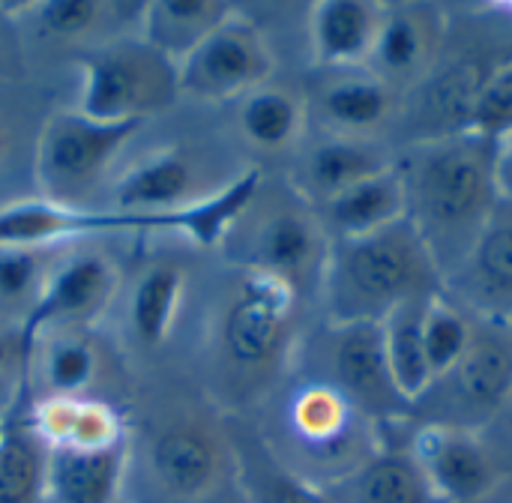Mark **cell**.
Segmentation results:
<instances>
[{"label":"cell","instance_id":"obj_33","mask_svg":"<svg viewBox=\"0 0 512 503\" xmlns=\"http://www.w3.org/2000/svg\"><path fill=\"white\" fill-rule=\"evenodd\" d=\"M474 333V318L468 312H462L456 303H450L444 294H435L426 303V315H423V354H426V366H429V381L435 375H441L444 369H450L462 351L468 348Z\"/></svg>","mask_w":512,"mask_h":503},{"label":"cell","instance_id":"obj_16","mask_svg":"<svg viewBox=\"0 0 512 503\" xmlns=\"http://www.w3.org/2000/svg\"><path fill=\"white\" fill-rule=\"evenodd\" d=\"M447 30V3L384 0L381 27L366 69L396 93H408L432 66Z\"/></svg>","mask_w":512,"mask_h":503},{"label":"cell","instance_id":"obj_22","mask_svg":"<svg viewBox=\"0 0 512 503\" xmlns=\"http://www.w3.org/2000/svg\"><path fill=\"white\" fill-rule=\"evenodd\" d=\"M195 189H198L195 162L180 150H162L132 165L114 183L108 210L153 219L198 201L201 195H195Z\"/></svg>","mask_w":512,"mask_h":503},{"label":"cell","instance_id":"obj_24","mask_svg":"<svg viewBox=\"0 0 512 503\" xmlns=\"http://www.w3.org/2000/svg\"><path fill=\"white\" fill-rule=\"evenodd\" d=\"M237 129L243 141L264 156H291L309 135L303 87L264 84L237 99Z\"/></svg>","mask_w":512,"mask_h":503},{"label":"cell","instance_id":"obj_42","mask_svg":"<svg viewBox=\"0 0 512 503\" xmlns=\"http://www.w3.org/2000/svg\"><path fill=\"white\" fill-rule=\"evenodd\" d=\"M477 503H512V477H507L492 495H486L483 501H477Z\"/></svg>","mask_w":512,"mask_h":503},{"label":"cell","instance_id":"obj_34","mask_svg":"<svg viewBox=\"0 0 512 503\" xmlns=\"http://www.w3.org/2000/svg\"><path fill=\"white\" fill-rule=\"evenodd\" d=\"M99 369V354L84 336L60 333L45 345L39 378L48 396H81Z\"/></svg>","mask_w":512,"mask_h":503},{"label":"cell","instance_id":"obj_35","mask_svg":"<svg viewBox=\"0 0 512 503\" xmlns=\"http://www.w3.org/2000/svg\"><path fill=\"white\" fill-rule=\"evenodd\" d=\"M21 12H27L42 33L60 36V39H69V36L75 39V36L96 30L102 21H111L114 3H105V0H39V3L21 6Z\"/></svg>","mask_w":512,"mask_h":503},{"label":"cell","instance_id":"obj_46","mask_svg":"<svg viewBox=\"0 0 512 503\" xmlns=\"http://www.w3.org/2000/svg\"><path fill=\"white\" fill-rule=\"evenodd\" d=\"M45 503H48V501H45Z\"/></svg>","mask_w":512,"mask_h":503},{"label":"cell","instance_id":"obj_18","mask_svg":"<svg viewBox=\"0 0 512 503\" xmlns=\"http://www.w3.org/2000/svg\"><path fill=\"white\" fill-rule=\"evenodd\" d=\"M396 165V147L387 141H363L309 129L291 159L288 183L318 210L339 192Z\"/></svg>","mask_w":512,"mask_h":503},{"label":"cell","instance_id":"obj_1","mask_svg":"<svg viewBox=\"0 0 512 503\" xmlns=\"http://www.w3.org/2000/svg\"><path fill=\"white\" fill-rule=\"evenodd\" d=\"M405 222L447 276L501 204L495 141L477 132L408 144L396 153Z\"/></svg>","mask_w":512,"mask_h":503},{"label":"cell","instance_id":"obj_28","mask_svg":"<svg viewBox=\"0 0 512 503\" xmlns=\"http://www.w3.org/2000/svg\"><path fill=\"white\" fill-rule=\"evenodd\" d=\"M237 9L225 0H153L144 3L138 36L177 66Z\"/></svg>","mask_w":512,"mask_h":503},{"label":"cell","instance_id":"obj_39","mask_svg":"<svg viewBox=\"0 0 512 503\" xmlns=\"http://www.w3.org/2000/svg\"><path fill=\"white\" fill-rule=\"evenodd\" d=\"M495 177L504 201H512V132L495 141Z\"/></svg>","mask_w":512,"mask_h":503},{"label":"cell","instance_id":"obj_6","mask_svg":"<svg viewBox=\"0 0 512 503\" xmlns=\"http://www.w3.org/2000/svg\"><path fill=\"white\" fill-rule=\"evenodd\" d=\"M237 228H243V240L234 264L285 282L306 306L318 312L321 279L333 240L324 231L318 210L288 183V177L276 189H267L264 177Z\"/></svg>","mask_w":512,"mask_h":503},{"label":"cell","instance_id":"obj_37","mask_svg":"<svg viewBox=\"0 0 512 503\" xmlns=\"http://www.w3.org/2000/svg\"><path fill=\"white\" fill-rule=\"evenodd\" d=\"M471 132L486 135L492 141L512 132V60L492 78V84L480 96L471 117Z\"/></svg>","mask_w":512,"mask_h":503},{"label":"cell","instance_id":"obj_20","mask_svg":"<svg viewBox=\"0 0 512 503\" xmlns=\"http://www.w3.org/2000/svg\"><path fill=\"white\" fill-rule=\"evenodd\" d=\"M384 0H315L306 6L309 69L366 66L381 27Z\"/></svg>","mask_w":512,"mask_h":503},{"label":"cell","instance_id":"obj_17","mask_svg":"<svg viewBox=\"0 0 512 503\" xmlns=\"http://www.w3.org/2000/svg\"><path fill=\"white\" fill-rule=\"evenodd\" d=\"M411 450L444 503H477L507 477L477 432L408 423Z\"/></svg>","mask_w":512,"mask_h":503},{"label":"cell","instance_id":"obj_2","mask_svg":"<svg viewBox=\"0 0 512 503\" xmlns=\"http://www.w3.org/2000/svg\"><path fill=\"white\" fill-rule=\"evenodd\" d=\"M512 60V0L447 3V30L429 72L402 96L396 153L417 141L471 132V117Z\"/></svg>","mask_w":512,"mask_h":503},{"label":"cell","instance_id":"obj_29","mask_svg":"<svg viewBox=\"0 0 512 503\" xmlns=\"http://www.w3.org/2000/svg\"><path fill=\"white\" fill-rule=\"evenodd\" d=\"M186 291V273L174 261L150 264L132 288L129 297V327L144 348H159L168 342L174 321L180 315Z\"/></svg>","mask_w":512,"mask_h":503},{"label":"cell","instance_id":"obj_40","mask_svg":"<svg viewBox=\"0 0 512 503\" xmlns=\"http://www.w3.org/2000/svg\"><path fill=\"white\" fill-rule=\"evenodd\" d=\"M27 354H30V348L24 345L21 330H15V333H0V375H3L15 360H24Z\"/></svg>","mask_w":512,"mask_h":503},{"label":"cell","instance_id":"obj_44","mask_svg":"<svg viewBox=\"0 0 512 503\" xmlns=\"http://www.w3.org/2000/svg\"><path fill=\"white\" fill-rule=\"evenodd\" d=\"M3 423H6V420H0V435H3Z\"/></svg>","mask_w":512,"mask_h":503},{"label":"cell","instance_id":"obj_31","mask_svg":"<svg viewBox=\"0 0 512 503\" xmlns=\"http://www.w3.org/2000/svg\"><path fill=\"white\" fill-rule=\"evenodd\" d=\"M48 447L24 420H6L0 435V503H45Z\"/></svg>","mask_w":512,"mask_h":503},{"label":"cell","instance_id":"obj_12","mask_svg":"<svg viewBox=\"0 0 512 503\" xmlns=\"http://www.w3.org/2000/svg\"><path fill=\"white\" fill-rule=\"evenodd\" d=\"M303 96L309 129L393 144L402 93H396L372 69H309Z\"/></svg>","mask_w":512,"mask_h":503},{"label":"cell","instance_id":"obj_10","mask_svg":"<svg viewBox=\"0 0 512 503\" xmlns=\"http://www.w3.org/2000/svg\"><path fill=\"white\" fill-rule=\"evenodd\" d=\"M144 123H105L72 111L45 120L36 144V180L48 201L87 207L84 198L99 186L120 150Z\"/></svg>","mask_w":512,"mask_h":503},{"label":"cell","instance_id":"obj_26","mask_svg":"<svg viewBox=\"0 0 512 503\" xmlns=\"http://www.w3.org/2000/svg\"><path fill=\"white\" fill-rule=\"evenodd\" d=\"M261 183H264V171L258 165H249L240 174H234L225 186H219V192L201 195L198 201H192L174 213L153 216V231L183 234L186 240H192L195 246H204V249L222 246V243H228L231 231L252 207Z\"/></svg>","mask_w":512,"mask_h":503},{"label":"cell","instance_id":"obj_38","mask_svg":"<svg viewBox=\"0 0 512 503\" xmlns=\"http://www.w3.org/2000/svg\"><path fill=\"white\" fill-rule=\"evenodd\" d=\"M480 438L486 441L489 453L495 456L498 468L504 477H512V393L504 402L501 414L480 432Z\"/></svg>","mask_w":512,"mask_h":503},{"label":"cell","instance_id":"obj_15","mask_svg":"<svg viewBox=\"0 0 512 503\" xmlns=\"http://www.w3.org/2000/svg\"><path fill=\"white\" fill-rule=\"evenodd\" d=\"M117 288V270L114 264L99 252H78L48 270L45 285L36 297V303L27 309L21 321V339L33 351V345L63 327H78L96 321Z\"/></svg>","mask_w":512,"mask_h":503},{"label":"cell","instance_id":"obj_19","mask_svg":"<svg viewBox=\"0 0 512 503\" xmlns=\"http://www.w3.org/2000/svg\"><path fill=\"white\" fill-rule=\"evenodd\" d=\"M141 234L153 231V219L126 216L96 207H69L48 198L15 201L0 207V246L48 249L54 243L96 234Z\"/></svg>","mask_w":512,"mask_h":503},{"label":"cell","instance_id":"obj_7","mask_svg":"<svg viewBox=\"0 0 512 503\" xmlns=\"http://www.w3.org/2000/svg\"><path fill=\"white\" fill-rule=\"evenodd\" d=\"M291 366L333 384L384 429L408 423L411 417V399L396 384L381 324H330L315 318V324L306 327Z\"/></svg>","mask_w":512,"mask_h":503},{"label":"cell","instance_id":"obj_11","mask_svg":"<svg viewBox=\"0 0 512 503\" xmlns=\"http://www.w3.org/2000/svg\"><path fill=\"white\" fill-rule=\"evenodd\" d=\"M276 51L258 21L240 9L177 63V90L201 102H237L276 81Z\"/></svg>","mask_w":512,"mask_h":503},{"label":"cell","instance_id":"obj_41","mask_svg":"<svg viewBox=\"0 0 512 503\" xmlns=\"http://www.w3.org/2000/svg\"><path fill=\"white\" fill-rule=\"evenodd\" d=\"M198 503H249V498H246V492H243L237 474H231L225 483H219L207 498H201Z\"/></svg>","mask_w":512,"mask_h":503},{"label":"cell","instance_id":"obj_30","mask_svg":"<svg viewBox=\"0 0 512 503\" xmlns=\"http://www.w3.org/2000/svg\"><path fill=\"white\" fill-rule=\"evenodd\" d=\"M234 474L249 503H333L327 489L288 471L258 435L243 438L234 450Z\"/></svg>","mask_w":512,"mask_h":503},{"label":"cell","instance_id":"obj_45","mask_svg":"<svg viewBox=\"0 0 512 503\" xmlns=\"http://www.w3.org/2000/svg\"><path fill=\"white\" fill-rule=\"evenodd\" d=\"M507 327H510V333H512V321H510V324H507Z\"/></svg>","mask_w":512,"mask_h":503},{"label":"cell","instance_id":"obj_27","mask_svg":"<svg viewBox=\"0 0 512 503\" xmlns=\"http://www.w3.org/2000/svg\"><path fill=\"white\" fill-rule=\"evenodd\" d=\"M330 240H354L384 231L405 219V192L396 165L339 192L318 207Z\"/></svg>","mask_w":512,"mask_h":503},{"label":"cell","instance_id":"obj_43","mask_svg":"<svg viewBox=\"0 0 512 503\" xmlns=\"http://www.w3.org/2000/svg\"><path fill=\"white\" fill-rule=\"evenodd\" d=\"M6 150H9V132H6V126L0 123V159L6 156Z\"/></svg>","mask_w":512,"mask_h":503},{"label":"cell","instance_id":"obj_14","mask_svg":"<svg viewBox=\"0 0 512 503\" xmlns=\"http://www.w3.org/2000/svg\"><path fill=\"white\" fill-rule=\"evenodd\" d=\"M441 294L474 321H512V201L495 207L468 255L444 276Z\"/></svg>","mask_w":512,"mask_h":503},{"label":"cell","instance_id":"obj_23","mask_svg":"<svg viewBox=\"0 0 512 503\" xmlns=\"http://www.w3.org/2000/svg\"><path fill=\"white\" fill-rule=\"evenodd\" d=\"M27 423L48 450H111L129 444L120 414L87 396H45L27 411Z\"/></svg>","mask_w":512,"mask_h":503},{"label":"cell","instance_id":"obj_25","mask_svg":"<svg viewBox=\"0 0 512 503\" xmlns=\"http://www.w3.org/2000/svg\"><path fill=\"white\" fill-rule=\"evenodd\" d=\"M129 444L111 450H48L45 501L117 503L126 489Z\"/></svg>","mask_w":512,"mask_h":503},{"label":"cell","instance_id":"obj_3","mask_svg":"<svg viewBox=\"0 0 512 503\" xmlns=\"http://www.w3.org/2000/svg\"><path fill=\"white\" fill-rule=\"evenodd\" d=\"M384 432L333 384L291 366L273 390V429L258 438L288 471L333 489L378 453Z\"/></svg>","mask_w":512,"mask_h":503},{"label":"cell","instance_id":"obj_9","mask_svg":"<svg viewBox=\"0 0 512 503\" xmlns=\"http://www.w3.org/2000/svg\"><path fill=\"white\" fill-rule=\"evenodd\" d=\"M177 96V66L141 36L114 39L81 60L78 111L93 120L144 123Z\"/></svg>","mask_w":512,"mask_h":503},{"label":"cell","instance_id":"obj_8","mask_svg":"<svg viewBox=\"0 0 512 503\" xmlns=\"http://www.w3.org/2000/svg\"><path fill=\"white\" fill-rule=\"evenodd\" d=\"M512 393V333L507 324L474 321L462 357L435 375L411 402L408 423L483 432Z\"/></svg>","mask_w":512,"mask_h":503},{"label":"cell","instance_id":"obj_13","mask_svg":"<svg viewBox=\"0 0 512 503\" xmlns=\"http://www.w3.org/2000/svg\"><path fill=\"white\" fill-rule=\"evenodd\" d=\"M234 474V453L204 426L171 423L144 453L138 503H198Z\"/></svg>","mask_w":512,"mask_h":503},{"label":"cell","instance_id":"obj_21","mask_svg":"<svg viewBox=\"0 0 512 503\" xmlns=\"http://www.w3.org/2000/svg\"><path fill=\"white\" fill-rule=\"evenodd\" d=\"M327 492L333 503H444L411 450L408 423L387 426L378 453Z\"/></svg>","mask_w":512,"mask_h":503},{"label":"cell","instance_id":"obj_36","mask_svg":"<svg viewBox=\"0 0 512 503\" xmlns=\"http://www.w3.org/2000/svg\"><path fill=\"white\" fill-rule=\"evenodd\" d=\"M45 276V249L0 246V306H33Z\"/></svg>","mask_w":512,"mask_h":503},{"label":"cell","instance_id":"obj_32","mask_svg":"<svg viewBox=\"0 0 512 503\" xmlns=\"http://www.w3.org/2000/svg\"><path fill=\"white\" fill-rule=\"evenodd\" d=\"M432 300V297H429ZM429 300H417L408 303L402 309H396L384 324V348H387V360L390 369L396 375L399 390L414 402L426 384H429V366H426V354H423V315H426V303Z\"/></svg>","mask_w":512,"mask_h":503},{"label":"cell","instance_id":"obj_5","mask_svg":"<svg viewBox=\"0 0 512 503\" xmlns=\"http://www.w3.org/2000/svg\"><path fill=\"white\" fill-rule=\"evenodd\" d=\"M309 309L285 282L237 267L219 312V348L231 369L258 387L276 390L294 363Z\"/></svg>","mask_w":512,"mask_h":503},{"label":"cell","instance_id":"obj_4","mask_svg":"<svg viewBox=\"0 0 512 503\" xmlns=\"http://www.w3.org/2000/svg\"><path fill=\"white\" fill-rule=\"evenodd\" d=\"M444 276L402 219L384 231L333 240L321 294L318 318L330 324H384L396 309L441 294Z\"/></svg>","mask_w":512,"mask_h":503}]
</instances>
